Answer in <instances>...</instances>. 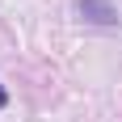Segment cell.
Returning a JSON list of instances; mask_svg holds the SVG:
<instances>
[{"instance_id": "7a4b0ae2", "label": "cell", "mask_w": 122, "mask_h": 122, "mask_svg": "<svg viewBox=\"0 0 122 122\" xmlns=\"http://www.w3.org/2000/svg\"><path fill=\"white\" fill-rule=\"evenodd\" d=\"M4 105H9V88L0 84V110H4Z\"/></svg>"}, {"instance_id": "6da1fadb", "label": "cell", "mask_w": 122, "mask_h": 122, "mask_svg": "<svg viewBox=\"0 0 122 122\" xmlns=\"http://www.w3.org/2000/svg\"><path fill=\"white\" fill-rule=\"evenodd\" d=\"M76 13L88 25H101V30H114L118 25V9H114L110 0H76Z\"/></svg>"}]
</instances>
